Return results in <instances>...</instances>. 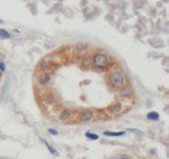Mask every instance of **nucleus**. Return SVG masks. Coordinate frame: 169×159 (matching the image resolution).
<instances>
[{
	"instance_id": "nucleus-12",
	"label": "nucleus",
	"mask_w": 169,
	"mask_h": 159,
	"mask_svg": "<svg viewBox=\"0 0 169 159\" xmlns=\"http://www.w3.org/2000/svg\"><path fill=\"white\" fill-rule=\"evenodd\" d=\"M0 38H1V39H8V38H10V34L6 30L0 29Z\"/></svg>"
},
{
	"instance_id": "nucleus-1",
	"label": "nucleus",
	"mask_w": 169,
	"mask_h": 159,
	"mask_svg": "<svg viewBox=\"0 0 169 159\" xmlns=\"http://www.w3.org/2000/svg\"><path fill=\"white\" fill-rule=\"evenodd\" d=\"M110 82L117 88H122L127 82V77L122 71H115L110 75Z\"/></svg>"
},
{
	"instance_id": "nucleus-13",
	"label": "nucleus",
	"mask_w": 169,
	"mask_h": 159,
	"mask_svg": "<svg viewBox=\"0 0 169 159\" xmlns=\"http://www.w3.org/2000/svg\"><path fill=\"white\" fill-rule=\"evenodd\" d=\"M86 137H88L89 139H92V140L99 139V135L95 134V133H92V132H86Z\"/></svg>"
},
{
	"instance_id": "nucleus-17",
	"label": "nucleus",
	"mask_w": 169,
	"mask_h": 159,
	"mask_svg": "<svg viewBox=\"0 0 169 159\" xmlns=\"http://www.w3.org/2000/svg\"><path fill=\"white\" fill-rule=\"evenodd\" d=\"M0 71H5V65H4V63L3 62H0Z\"/></svg>"
},
{
	"instance_id": "nucleus-8",
	"label": "nucleus",
	"mask_w": 169,
	"mask_h": 159,
	"mask_svg": "<svg viewBox=\"0 0 169 159\" xmlns=\"http://www.w3.org/2000/svg\"><path fill=\"white\" fill-rule=\"evenodd\" d=\"M70 117H71V112L68 110H64L59 115V118L61 120H63V122H64V120H68Z\"/></svg>"
},
{
	"instance_id": "nucleus-15",
	"label": "nucleus",
	"mask_w": 169,
	"mask_h": 159,
	"mask_svg": "<svg viewBox=\"0 0 169 159\" xmlns=\"http://www.w3.org/2000/svg\"><path fill=\"white\" fill-rule=\"evenodd\" d=\"M128 131H130V132H133V133H136V134H139V135L143 134V132H142L141 130H139V129H134V128H129V129H128Z\"/></svg>"
},
{
	"instance_id": "nucleus-4",
	"label": "nucleus",
	"mask_w": 169,
	"mask_h": 159,
	"mask_svg": "<svg viewBox=\"0 0 169 159\" xmlns=\"http://www.w3.org/2000/svg\"><path fill=\"white\" fill-rule=\"evenodd\" d=\"M92 118H93L92 110H85V112H82V114H81V117H80L81 122H90V120H92Z\"/></svg>"
},
{
	"instance_id": "nucleus-7",
	"label": "nucleus",
	"mask_w": 169,
	"mask_h": 159,
	"mask_svg": "<svg viewBox=\"0 0 169 159\" xmlns=\"http://www.w3.org/2000/svg\"><path fill=\"white\" fill-rule=\"evenodd\" d=\"M50 79H51V78H50V75L49 74H43V75H41L39 77V83L41 85H47L48 83L50 82Z\"/></svg>"
},
{
	"instance_id": "nucleus-9",
	"label": "nucleus",
	"mask_w": 169,
	"mask_h": 159,
	"mask_svg": "<svg viewBox=\"0 0 169 159\" xmlns=\"http://www.w3.org/2000/svg\"><path fill=\"white\" fill-rule=\"evenodd\" d=\"M146 117H147V119L153 120V122H155V120L159 119V114H158L157 112H149V113H147Z\"/></svg>"
},
{
	"instance_id": "nucleus-2",
	"label": "nucleus",
	"mask_w": 169,
	"mask_h": 159,
	"mask_svg": "<svg viewBox=\"0 0 169 159\" xmlns=\"http://www.w3.org/2000/svg\"><path fill=\"white\" fill-rule=\"evenodd\" d=\"M93 63L95 64V67L100 68V69H105L108 65H110V60L108 57L103 53H97L94 56Z\"/></svg>"
},
{
	"instance_id": "nucleus-3",
	"label": "nucleus",
	"mask_w": 169,
	"mask_h": 159,
	"mask_svg": "<svg viewBox=\"0 0 169 159\" xmlns=\"http://www.w3.org/2000/svg\"><path fill=\"white\" fill-rule=\"evenodd\" d=\"M40 66H41L42 70L45 72V74H47L48 72H51V71L54 69V64H53V62L48 61V60H44V61H42Z\"/></svg>"
},
{
	"instance_id": "nucleus-19",
	"label": "nucleus",
	"mask_w": 169,
	"mask_h": 159,
	"mask_svg": "<svg viewBox=\"0 0 169 159\" xmlns=\"http://www.w3.org/2000/svg\"><path fill=\"white\" fill-rule=\"evenodd\" d=\"M0 23H2V20H0Z\"/></svg>"
},
{
	"instance_id": "nucleus-18",
	"label": "nucleus",
	"mask_w": 169,
	"mask_h": 159,
	"mask_svg": "<svg viewBox=\"0 0 169 159\" xmlns=\"http://www.w3.org/2000/svg\"><path fill=\"white\" fill-rule=\"evenodd\" d=\"M120 159H130L129 157H128L127 155H122L120 156Z\"/></svg>"
},
{
	"instance_id": "nucleus-6",
	"label": "nucleus",
	"mask_w": 169,
	"mask_h": 159,
	"mask_svg": "<svg viewBox=\"0 0 169 159\" xmlns=\"http://www.w3.org/2000/svg\"><path fill=\"white\" fill-rule=\"evenodd\" d=\"M118 94L122 95V97H128V95H132L133 94V92L129 87H122L120 88Z\"/></svg>"
},
{
	"instance_id": "nucleus-16",
	"label": "nucleus",
	"mask_w": 169,
	"mask_h": 159,
	"mask_svg": "<svg viewBox=\"0 0 169 159\" xmlns=\"http://www.w3.org/2000/svg\"><path fill=\"white\" fill-rule=\"evenodd\" d=\"M49 132L51 133V134H53V135H57L58 134V132L55 129H52V128H49Z\"/></svg>"
},
{
	"instance_id": "nucleus-5",
	"label": "nucleus",
	"mask_w": 169,
	"mask_h": 159,
	"mask_svg": "<svg viewBox=\"0 0 169 159\" xmlns=\"http://www.w3.org/2000/svg\"><path fill=\"white\" fill-rule=\"evenodd\" d=\"M122 107L120 103H115V105H110V107H108V112L112 113V114H120V113L122 112Z\"/></svg>"
},
{
	"instance_id": "nucleus-10",
	"label": "nucleus",
	"mask_w": 169,
	"mask_h": 159,
	"mask_svg": "<svg viewBox=\"0 0 169 159\" xmlns=\"http://www.w3.org/2000/svg\"><path fill=\"white\" fill-rule=\"evenodd\" d=\"M54 100H55V97L52 93H48V94L45 95V97H44V102L46 103H52L54 102Z\"/></svg>"
},
{
	"instance_id": "nucleus-11",
	"label": "nucleus",
	"mask_w": 169,
	"mask_h": 159,
	"mask_svg": "<svg viewBox=\"0 0 169 159\" xmlns=\"http://www.w3.org/2000/svg\"><path fill=\"white\" fill-rule=\"evenodd\" d=\"M124 131H118V132H112V131H105L103 134L107 136H113V137H117V136H122L124 134Z\"/></svg>"
},
{
	"instance_id": "nucleus-14",
	"label": "nucleus",
	"mask_w": 169,
	"mask_h": 159,
	"mask_svg": "<svg viewBox=\"0 0 169 159\" xmlns=\"http://www.w3.org/2000/svg\"><path fill=\"white\" fill-rule=\"evenodd\" d=\"M43 141H44L45 145H46V146H47V148H48V149H49V151H50V152H51V153H52V154H53V155H58V152H57V151H56V150H55V149H54V148H53V147H52V146H50L49 144H48V143H47V141H46V140H44V139H43Z\"/></svg>"
}]
</instances>
